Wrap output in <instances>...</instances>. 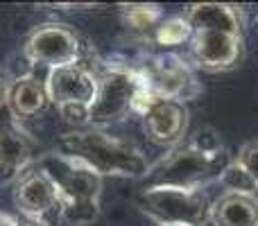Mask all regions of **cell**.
<instances>
[{
    "label": "cell",
    "instance_id": "ffe728a7",
    "mask_svg": "<svg viewBox=\"0 0 258 226\" xmlns=\"http://www.w3.org/2000/svg\"><path fill=\"white\" fill-rule=\"evenodd\" d=\"M7 86H9V82L5 80L3 70H0V107H5V104H7Z\"/></svg>",
    "mask_w": 258,
    "mask_h": 226
},
{
    "label": "cell",
    "instance_id": "7402d4cb",
    "mask_svg": "<svg viewBox=\"0 0 258 226\" xmlns=\"http://www.w3.org/2000/svg\"><path fill=\"white\" fill-rule=\"evenodd\" d=\"M18 226H48L43 219H18Z\"/></svg>",
    "mask_w": 258,
    "mask_h": 226
},
{
    "label": "cell",
    "instance_id": "30bf717a",
    "mask_svg": "<svg viewBox=\"0 0 258 226\" xmlns=\"http://www.w3.org/2000/svg\"><path fill=\"white\" fill-rule=\"evenodd\" d=\"M39 161L36 142L14 118L0 120V186L16 183Z\"/></svg>",
    "mask_w": 258,
    "mask_h": 226
},
{
    "label": "cell",
    "instance_id": "5bb4252c",
    "mask_svg": "<svg viewBox=\"0 0 258 226\" xmlns=\"http://www.w3.org/2000/svg\"><path fill=\"white\" fill-rule=\"evenodd\" d=\"M211 222L215 226H258V197L227 190L211 204Z\"/></svg>",
    "mask_w": 258,
    "mask_h": 226
},
{
    "label": "cell",
    "instance_id": "9a60e30c",
    "mask_svg": "<svg viewBox=\"0 0 258 226\" xmlns=\"http://www.w3.org/2000/svg\"><path fill=\"white\" fill-rule=\"evenodd\" d=\"M222 183L233 192H249L256 195L258 190V140H247L238 149L236 159H231Z\"/></svg>",
    "mask_w": 258,
    "mask_h": 226
},
{
    "label": "cell",
    "instance_id": "7c38bea8",
    "mask_svg": "<svg viewBox=\"0 0 258 226\" xmlns=\"http://www.w3.org/2000/svg\"><path fill=\"white\" fill-rule=\"evenodd\" d=\"M143 129L152 142L161 147H177L188 131V109L177 100H159L143 115Z\"/></svg>",
    "mask_w": 258,
    "mask_h": 226
},
{
    "label": "cell",
    "instance_id": "9c48e42d",
    "mask_svg": "<svg viewBox=\"0 0 258 226\" xmlns=\"http://www.w3.org/2000/svg\"><path fill=\"white\" fill-rule=\"evenodd\" d=\"M45 93H48V102H52L54 107H63V104H86V107H91L95 93H98L95 63L80 61L48 70Z\"/></svg>",
    "mask_w": 258,
    "mask_h": 226
},
{
    "label": "cell",
    "instance_id": "3957f363",
    "mask_svg": "<svg viewBox=\"0 0 258 226\" xmlns=\"http://www.w3.org/2000/svg\"><path fill=\"white\" fill-rule=\"evenodd\" d=\"M57 152L84 163L100 177L145 179L150 170V163L141 147L100 127H86L63 133L57 142Z\"/></svg>",
    "mask_w": 258,
    "mask_h": 226
},
{
    "label": "cell",
    "instance_id": "5b68a950",
    "mask_svg": "<svg viewBox=\"0 0 258 226\" xmlns=\"http://www.w3.org/2000/svg\"><path fill=\"white\" fill-rule=\"evenodd\" d=\"M95 75H98V93L91 104V127L102 129L104 124L118 122L132 111L141 77L129 61H95Z\"/></svg>",
    "mask_w": 258,
    "mask_h": 226
},
{
    "label": "cell",
    "instance_id": "8992f818",
    "mask_svg": "<svg viewBox=\"0 0 258 226\" xmlns=\"http://www.w3.org/2000/svg\"><path fill=\"white\" fill-rule=\"evenodd\" d=\"M129 63L161 98L177 100V102L186 104L202 93V84L197 82L192 66L179 54H145V57Z\"/></svg>",
    "mask_w": 258,
    "mask_h": 226
},
{
    "label": "cell",
    "instance_id": "ac0fdd59",
    "mask_svg": "<svg viewBox=\"0 0 258 226\" xmlns=\"http://www.w3.org/2000/svg\"><path fill=\"white\" fill-rule=\"evenodd\" d=\"M59 215L68 226H89L100 217V201H61Z\"/></svg>",
    "mask_w": 258,
    "mask_h": 226
},
{
    "label": "cell",
    "instance_id": "e0dca14e",
    "mask_svg": "<svg viewBox=\"0 0 258 226\" xmlns=\"http://www.w3.org/2000/svg\"><path fill=\"white\" fill-rule=\"evenodd\" d=\"M125 25L136 32H154L163 21V12L159 5H129L122 9Z\"/></svg>",
    "mask_w": 258,
    "mask_h": 226
},
{
    "label": "cell",
    "instance_id": "44dd1931",
    "mask_svg": "<svg viewBox=\"0 0 258 226\" xmlns=\"http://www.w3.org/2000/svg\"><path fill=\"white\" fill-rule=\"evenodd\" d=\"M0 226H18V217H14V215L0 210Z\"/></svg>",
    "mask_w": 258,
    "mask_h": 226
},
{
    "label": "cell",
    "instance_id": "6da1fadb",
    "mask_svg": "<svg viewBox=\"0 0 258 226\" xmlns=\"http://www.w3.org/2000/svg\"><path fill=\"white\" fill-rule=\"evenodd\" d=\"M192 30L188 41L190 66L206 72H227L245 59L242 9L227 3H195L186 9Z\"/></svg>",
    "mask_w": 258,
    "mask_h": 226
},
{
    "label": "cell",
    "instance_id": "8fae6325",
    "mask_svg": "<svg viewBox=\"0 0 258 226\" xmlns=\"http://www.w3.org/2000/svg\"><path fill=\"white\" fill-rule=\"evenodd\" d=\"M14 206L25 219H43L48 213L59 210L61 197L52 179L34 165L14 183Z\"/></svg>",
    "mask_w": 258,
    "mask_h": 226
},
{
    "label": "cell",
    "instance_id": "4fadbf2b",
    "mask_svg": "<svg viewBox=\"0 0 258 226\" xmlns=\"http://www.w3.org/2000/svg\"><path fill=\"white\" fill-rule=\"evenodd\" d=\"M48 104L45 82H39L34 75H16L7 86V109L14 120L34 118Z\"/></svg>",
    "mask_w": 258,
    "mask_h": 226
},
{
    "label": "cell",
    "instance_id": "277c9868",
    "mask_svg": "<svg viewBox=\"0 0 258 226\" xmlns=\"http://www.w3.org/2000/svg\"><path fill=\"white\" fill-rule=\"evenodd\" d=\"M211 204L206 192L172 186H143L136 206L147 219L159 226H204L211 222Z\"/></svg>",
    "mask_w": 258,
    "mask_h": 226
},
{
    "label": "cell",
    "instance_id": "2e32d148",
    "mask_svg": "<svg viewBox=\"0 0 258 226\" xmlns=\"http://www.w3.org/2000/svg\"><path fill=\"white\" fill-rule=\"evenodd\" d=\"M190 36H192V30H190V25H188L186 16L163 18V21L159 23V27L152 32V39H154L159 45H163V48L183 45L190 41Z\"/></svg>",
    "mask_w": 258,
    "mask_h": 226
},
{
    "label": "cell",
    "instance_id": "52a82bcc",
    "mask_svg": "<svg viewBox=\"0 0 258 226\" xmlns=\"http://www.w3.org/2000/svg\"><path fill=\"white\" fill-rule=\"evenodd\" d=\"M23 57L30 63L52 70V68L86 61L91 54L73 27L63 23H43L27 34L25 45H23Z\"/></svg>",
    "mask_w": 258,
    "mask_h": 226
},
{
    "label": "cell",
    "instance_id": "d6986e66",
    "mask_svg": "<svg viewBox=\"0 0 258 226\" xmlns=\"http://www.w3.org/2000/svg\"><path fill=\"white\" fill-rule=\"evenodd\" d=\"M59 115L63 118V122H68L75 129H86L91 127V107L86 104H63V107H57Z\"/></svg>",
    "mask_w": 258,
    "mask_h": 226
},
{
    "label": "cell",
    "instance_id": "7a4b0ae2",
    "mask_svg": "<svg viewBox=\"0 0 258 226\" xmlns=\"http://www.w3.org/2000/svg\"><path fill=\"white\" fill-rule=\"evenodd\" d=\"M231 156L222 136L213 127H202L195 136L168 152L163 159L150 165L145 186H172L202 190L213 181H222Z\"/></svg>",
    "mask_w": 258,
    "mask_h": 226
},
{
    "label": "cell",
    "instance_id": "ba28073f",
    "mask_svg": "<svg viewBox=\"0 0 258 226\" xmlns=\"http://www.w3.org/2000/svg\"><path fill=\"white\" fill-rule=\"evenodd\" d=\"M36 168L52 179L61 201H100L102 177L80 161L54 152V154L39 156Z\"/></svg>",
    "mask_w": 258,
    "mask_h": 226
}]
</instances>
